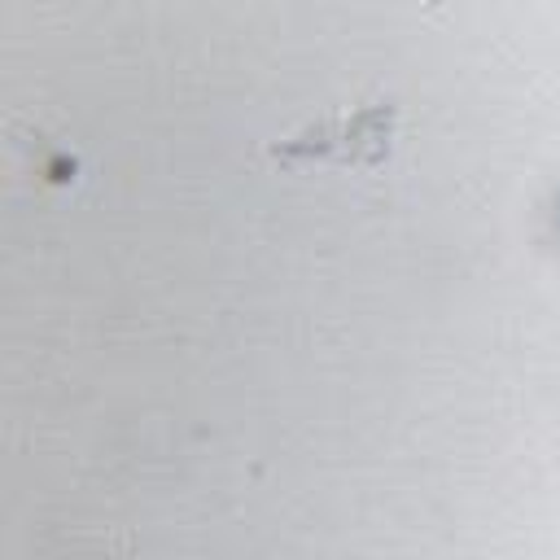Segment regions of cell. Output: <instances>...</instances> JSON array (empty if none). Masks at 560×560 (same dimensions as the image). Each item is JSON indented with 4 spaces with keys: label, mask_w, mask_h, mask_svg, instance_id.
I'll use <instances>...</instances> for the list:
<instances>
[{
    "label": "cell",
    "mask_w": 560,
    "mask_h": 560,
    "mask_svg": "<svg viewBox=\"0 0 560 560\" xmlns=\"http://www.w3.org/2000/svg\"><path fill=\"white\" fill-rule=\"evenodd\" d=\"M394 144H398V101L376 96L354 109L306 122L293 136L271 140L267 158L280 166L311 162V166H337V171H381L394 158Z\"/></svg>",
    "instance_id": "obj_1"
}]
</instances>
